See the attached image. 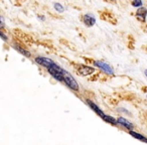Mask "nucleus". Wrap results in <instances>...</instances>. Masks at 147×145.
I'll return each mask as SVG.
<instances>
[{"label": "nucleus", "mask_w": 147, "mask_h": 145, "mask_svg": "<svg viewBox=\"0 0 147 145\" xmlns=\"http://www.w3.org/2000/svg\"><path fill=\"white\" fill-rule=\"evenodd\" d=\"M47 71L53 79H55L59 82H63V71H65L61 67H59L57 63H53L49 67H47Z\"/></svg>", "instance_id": "nucleus-1"}, {"label": "nucleus", "mask_w": 147, "mask_h": 145, "mask_svg": "<svg viewBox=\"0 0 147 145\" xmlns=\"http://www.w3.org/2000/svg\"><path fill=\"white\" fill-rule=\"evenodd\" d=\"M63 83H65L67 85V87H69L71 91H75V92H78L80 90V86H79L78 82L76 81V79L74 78L69 71H63Z\"/></svg>", "instance_id": "nucleus-2"}, {"label": "nucleus", "mask_w": 147, "mask_h": 145, "mask_svg": "<svg viewBox=\"0 0 147 145\" xmlns=\"http://www.w3.org/2000/svg\"><path fill=\"white\" fill-rule=\"evenodd\" d=\"M93 65L96 67H99L101 71H103L107 75H114V69L109 63H105L103 61H93Z\"/></svg>", "instance_id": "nucleus-3"}, {"label": "nucleus", "mask_w": 147, "mask_h": 145, "mask_svg": "<svg viewBox=\"0 0 147 145\" xmlns=\"http://www.w3.org/2000/svg\"><path fill=\"white\" fill-rule=\"evenodd\" d=\"M77 71L80 76L83 77H87L90 76V75L94 74L95 73V67H89V65H79L77 67Z\"/></svg>", "instance_id": "nucleus-4"}, {"label": "nucleus", "mask_w": 147, "mask_h": 145, "mask_svg": "<svg viewBox=\"0 0 147 145\" xmlns=\"http://www.w3.org/2000/svg\"><path fill=\"white\" fill-rule=\"evenodd\" d=\"M34 61L37 65H41V67H45V69L49 67V65H53V63H55L51 59H49V57H36L34 59Z\"/></svg>", "instance_id": "nucleus-5"}, {"label": "nucleus", "mask_w": 147, "mask_h": 145, "mask_svg": "<svg viewBox=\"0 0 147 145\" xmlns=\"http://www.w3.org/2000/svg\"><path fill=\"white\" fill-rule=\"evenodd\" d=\"M86 103H87V105H88V106L90 107V108L92 109V110L94 111V112L96 113L97 115H98V116H100L102 119L104 118V117H105V115H106V114H105V113L103 112L102 110H101V109H100V107H99L98 105H97V104H95V103L93 102V101H91L90 99H87V100H86Z\"/></svg>", "instance_id": "nucleus-6"}, {"label": "nucleus", "mask_w": 147, "mask_h": 145, "mask_svg": "<svg viewBox=\"0 0 147 145\" xmlns=\"http://www.w3.org/2000/svg\"><path fill=\"white\" fill-rule=\"evenodd\" d=\"M83 21H84L85 25L87 27H91L94 26L96 24V17L93 14H90V13H87L83 16Z\"/></svg>", "instance_id": "nucleus-7"}, {"label": "nucleus", "mask_w": 147, "mask_h": 145, "mask_svg": "<svg viewBox=\"0 0 147 145\" xmlns=\"http://www.w3.org/2000/svg\"><path fill=\"white\" fill-rule=\"evenodd\" d=\"M116 120H117V122H118V125H121V126L125 127V128L128 129V130H133V128H134V125L131 123V121H128L127 119H125L124 117H118Z\"/></svg>", "instance_id": "nucleus-8"}, {"label": "nucleus", "mask_w": 147, "mask_h": 145, "mask_svg": "<svg viewBox=\"0 0 147 145\" xmlns=\"http://www.w3.org/2000/svg\"><path fill=\"white\" fill-rule=\"evenodd\" d=\"M136 17L139 21L144 23L145 21H146V8L143 6L139 7L136 11Z\"/></svg>", "instance_id": "nucleus-9"}, {"label": "nucleus", "mask_w": 147, "mask_h": 145, "mask_svg": "<svg viewBox=\"0 0 147 145\" xmlns=\"http://www.w3.org/2000/svg\"><path fill=\"white\" fill-rule=\"evenodd\" d=\"M12 47H13V49H14L15 51H17L18 53H20L21 55H24V57H31V53H29L26 49H23L22 47H20V45H13Z\"/></svg>", "instance_id": "nucleus-10"}, {"label": "nucleus", "mask_w": 147, "mask_h": 145, "mask_svg": "<svg viewBox=\"0 0 147 145\" xmlns=\"http://www.w3.org/2000/svg\"><path fill=\"white\" fill-rule=\"evenodd\" d=\"M129 134H130L132 137H134L135 139H137V140H140V141H142V142H147L146 137L143 136V135L140 134V133H137L133 130H129Z\"/></svg>", "instance_id": "nucleus-11"}, {"label": "nucleus", "mask_w": 147, "mask_h": 145, "mask_svg": "<svg viewBox=\"0 0 147 145\" xmlns=\"http://www.w3.org/2000/svg\"><path fill=\"white\" fill-rule=\"evenodd\" d=\"M103 120H104L105 122L109 123V124L114 125V126H117V125H118V122H117L116 119L113 118L112 116H109V115H105V117L103 118Z\"/></svg>", "instance_id": "nucleus-12"}, {"label": "nucleus", "mask_w": 147, "mask_h": 145, "mask_svg": "<svg viewBox=\"0 0 147 145\" xmlns=\"http://www.w3.org/2000/svg\"><path fill=\"white\" fill-rule=\"evenodd\" d=\"M53 8L57 12L59 13H63L65 11V8L61 4V3H57V2H55L53 3Z\"/></svg>", "instance_id": "nucleus-13"}, {"label": "nucleus", "mask_w": 147, "mask_h": 145, "mask_svg": "<svg viewBox=\"0 0 147 145\" xmlns=\"http://www.w3.org/2000/svg\"><path fill=\"white\" fill-rule=\"evenodd\" d=\"M132 6L135 7V8H139V7L143 6V1L142 0H133Z\"/></svg>", "instance_id": "nucleus-14"}, {"label": "nucleus", "mask_w": 147, "mask_h": 145, "mask_svg": "<svg viewBox=\"0 0 147 145\" xmlns=\"http://www.w3.org/2000/svg\"><path fill=\"white\" fill-rule=\"evenodd\" d=\"M4 28H5V19L2 15H0V29L2 30Z\"/></svg>", "instance_id": "nucleus-15"}, {"label": "nucleus", "mask_w": 147, "mask_h": 145, "mask_svg": "<svg viewBox=\"0 0 147 145\" xmlns=\"http://www.w3.org/2000/svg\"><path fill=\"white\" fill-rule=\"evenodd\" d=\"M0 38H2L4 41H8V36H7L4 32H2V30H1V29H0Z\"/></svg>", "instance_id": "nucleus-16"}, {"label": "nucleus", "mask_w": 147, "mask_h": 145, "mask_svg": "<svg viewBox=\"0 0 147 145\" xmlns=\"http://www.w3.org/2000/svg\"><path fill=\"white\" fill-rule=\"evenodd\" d=\"M117 111H118V112H123L124 113V114H126V115H129V116H130V112H129L128 110H126V109L125 108H118L117 109Z\"/></svg>", "instance_id": "nucleus-17"}, {"label": "nucleus", "mask_w": 147, "mask_h": 145, "mask_svg": "<svg viewBox=\"0 0 147 145\" xmlns=\"http://www.w3.org/2000/svg\"><path fill=\"white\" fill-rule=\"evenodd\" d=\"M37 19L39 21H45V17L43 15H37Z\"/></svg>", "instance_id": "nucleus-18"}]
</instances>
